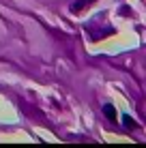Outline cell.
Wrapping results in <instances>:
<instances>
[{
    "instance_id": "1",
    "label": "cell",
    "mask_w": 146,
    "mask_h": 148,
    "mask_svg": "<svg viewBox=\"0 0 146 148\" xmlns=\"http://www.w3.org/2000/svg\"><path fill=\"white\" fill-rule=\"evenodd\" d=\"M90 4H93V0H77V2L71 7V11L73 13H80V11H84V9H88Z\"/></svg>"
},
{
    "instance_id": "2",
    "label": "cell",
    "mask_w": 146,
    "mask_h": 148,
    "mask_svg": "<svg viewBox=\"0 0 146 148\" xmlns=\"http://www.w3.org/2000/svg\"><path fill=\"white\" fill-rule=\"evenodd\" d=\"M103 114L108 116L110 120H116V112H114V108H112V105H105V108H103Z\"/></svg>"
},
{
    "instance_id": "3",
    "label": "cell",
    "mask_w": 146,
    "mask_h": 148,
    "mask_svg": "<svg viewBox=\"0 0 146 148\" xmlns=\"http://www.w3.org/2000/svg\"><path fill=\"white\" fill-rule=\"evenodd\" d=\"M123 122H125V127H127V129H133V127H135V120L131 118V116H127V114L123 116Z\"/></svg>"
}]
</instances>
